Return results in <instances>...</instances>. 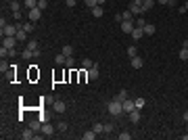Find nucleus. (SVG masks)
I'll return each instance as SVG.
<instances>
[{
    "mask_svg": "<svg viewBox=\"0 0 188 140\" xmlns=\"http://www.w3.org/2000/svg\"><path fill=\"white\" fill-rule=\"evenodd\" d=\"M128 57H130V59L136 57V46H130V48H128Z\"/></svg>",
    "mask_w": 188,
    "mask_h": 140,
    "instance_id": "38",
    "label": "nucleus"
},
{
    "mask_svg": "<svg viewBox=\"0 0 188 140\" xmlns=\"http://www.w3.org/2000/svg\"><path fill=\"white\" fill-rule=\"evenodd\" d=\"M134 27H136L134 21H121V32H123V34H132Z\"/></svg>",
    "mask_w": 188,
    "mask_h": 140,
    "instance_id": "5",
    "label": "nucleus"
},
{
    "mask_svg": "<svg viewBox=\"0 0 188 140\" xmlns=\"http://www.w3.org/2000/svg\"><path fill=\"white\" fill-rule=\"evenodd\" d=\"M17 42H19V40H17L15 36H2V46L4 48H15Z\"/></svg>",
    "mask_w": 188,
    "mask_h": 140,
    "instance_id": "3",
    "label": "nucleus"
},
{
    "mask_svg": "<svg viewBox=\"0 0 188 140\" xmlns=\"http://www.w3.org/2000/svg\"><path fill=\"white\" fill-rule=\"evenodd\" d=\"M130 63H132V67H134V69H140L142 65H144V61H142V59L138 57V55H136V57H132V59H130Z\"/></svg>",
    "mask_w": 188,
    "mask_h": 140,
    "instance_id": "10",
    "label": "nucleus"
},
{
    "mask_svg": "<svg viewBox=\"0 0 188 140\" xmlns=\"http://www.w3.org/2000/svg\"><path fill=\"white\" fill-rule=\"evenodd\" d=\"M98 75H100V71H98V65L94 63L92 67L88 69V78H90V80H98Z\"/></svg>",
    "mask_w": 188,
    "mask_h": 140,
    "instance_id": "8",
    "label": "nucleus"
},
{
    "mask_svg": "<svg viewBox=\"0 0 188 140\" xmlns=\"http://www.w3.org/2000/svg\"><path fill=\"white\" fill-rule=\"evenodd\" d=\"M121 105H123V113H130V111L136 109V103H134V100H128V98H123Z\"/></svg>",
    "mask_w": 188,
    "mask_h": 140,
    "instance_id": "6",
    "label": "nucleus"
},
{
    "mask_svg": "<svg viewBox=\"0 0 188 140\" xmlns=\"http://www.w3.org/2000/svg\"><path fill=\"white\" fill-rule=\"evenodd\" d=\"M27 17H29V21H40V17H42V9H38V6H36V9H32V11L27 13Z\"/></svg>",
    "mask_w": 188,
    "mask_h": 140,
    "instance_id": "4",
    "label": "nucleus"
},
{
    "mask_svg": "<svg viewBox=\"0 0 188 140\" xmlns=\"http://www.w3.org/2000/svg\"><path fill=\"white\" fill-rule=\"evenodd\" d=\"M38 9H48V0H38Z\"/></svg>",
    "mask_w": 188,
    "mask_h": 140,
    "instance_id": "35",
    "label": "nucleus"
},
{
    "mask_svg": "<svg viewBox=\"0 0 188 140\" xmlns=\"http://www.w3.org/2000/svg\"><path fill=\"white\" fill-rule=\"evenodd\" d=\"M92 65H94V63H92V61H90V59H88V57H86V59H84V61H82V67H84V69H86V71L90 69Z\"/></svg>",
    "mask_w": 188,
    "mask_h": 140,
    "instance_id": "27",
    "label": "nucleus"
},
{
    "mask_svg": "<svg viewBox=\"0 0 188 140\" xmlns=\"http://www.w3.org/2000/svg\"><path fill=\"white\" fill-rule=\"evenodd\" d=\"M134 103H136V109H142V107L146 105V100H144V98H136Z\"/></svg>",
    "mask_w": 188,
    "mask_h": 140,
    "instance_id": "31",
    "label": "nucleus"
},
{
    "mask_svg": "<svg viewBox=\"0 0 188 140\" xmlns=\"http://www.w3.org/2000/svg\"><path fill=\"white\" fill-rule=\"evenodd\" d=\"M65 61H67V57H65L63 52H59V55L55 57V63H57V65H65Z\"/></svg>",
    "mask_w": 188,
    "mask_h": 140,
    "instance_id": "21",
    "label": "nucleus"
},
{
    "mask_svg": "<svg viewBox=\"0 0 188 140\" xmlns=\"http://www.w3.org/2000/svg\"><path fill=\"white\" fill-rule=\"evenodd\" d=\"M142 2L144 0H132V4H130L128 11L134 15V17H138V15H144V11H142Z\"/></svg>",
    "mask_w": 188,
    "mask_h": 140,
    "instance_id": "2",
    "label": "nucleus"
},
{
    "mask_svg": "<svg viewBox=\"0 0 188 140\" xmlns=\"http://www.w3.org/2000/svg\"><path fill=\"white\" fill-rule=\"evenodd\" d=\"M186 132H188V121H186Z\"/></svg>",
    "mask_w": 188,
    "mask_h": 140,
    "instance_id": "48",
    "label": "nucleus"
},
{
    "mask_svg": "<svg viewBox=\"0 0 188 140\" xmlns=\"http://www.w3.org/2000/svg\"><path fill=\"white\" fill-rule=\"evenodd\" d=\"M119 140H132V134H130V132H121V134H119Z\"/></svg>",
    "mask_w": 188,
    "mask_h": 140,
    "instance_id": "34",
    "label": "nucleus"
},
{
    "mask_svg": "<svg viewBox=\"0 0 188 140\" xmlns=\"http://www.w3.org/2000/svg\"><path fill=\"white\" fill-rule=\"evenodd\" d=\"M57 130H59V132H67V121H59Z\"/></svg>",
    "mask_w": 188,
    "mask_h": 140,
    "instance_id": "33",
    "label": "nucleus"
},
{
    "mask_svg": "<svg viewBox=\"0 0 188 140\" xmlns=\"http://www.w3.org/2000/svg\"><path fill=\"white\" fill-rule=\"evenodd\" d=\"M23 29L27 32V34H32V32L36 29V23L34 21H27V23H23Z\"/></svg>",
    "mask_w": 188,
    "mask_h": 140,
    "instance_id": "20",
    "label": "nucleus"
},
{
    "mask_svg": "<svg viewBox=\"0 0 188 140\" xmlns=\"http://www.w3.org/2000/svg\"><path fill=\"white\" fill-rule=\"evenodd\" d=\"M29 128H32V130H36V132H40V128H42V123H40L38 119H34V121L29 123Z\"/></svg>",
    "mask_w": 188,
    "mask_h": 140,
    "instance_id": "29",
    "label": "nucleus"
},
{
    "mask_svg": "<svg viewBox=\"0 0 188 140\" xmlns=\"http://www.w3.org/2000/svg\"><path fill=\"white\" fill-rule=\"evenodd\" d=\"M11 11L13 13L21 11V2H19V0H11Z\"/></svg>",
    "mask_w": 188,
    "mask_h": 140,
    "instance_id": "23",
    "label": "nucleus"
},
{
    "mask_svg": "<svg viewBox=\"0 0 188 140\" xmlns=\"http://www.w3.org/2000/svg\"><path fill=\"white\" fill-rule=\"evenodd\" d=\"M0 57H2V59H4V57H9V48H4V46L0 48Z\"/></svg>",
    "mask_w": 188,
    "mask_h": 140,
    "instance_id": "42",
    "label": "nucleus"
},
{
    "mask_svg": "<svg viewBox=\"0 0 188 140\" xmlns=\"http://www.w3.org/2000/svg\"><path fill=\"white\" fill-rule=\"evenodd\" d=\"M113 128H115L113 123H105V134H111V132H113Z\"/></svg>",
    "mask_w": 188,
    "mask_h": 140,
    "instance_id": "40",
    "label": "nucleus"
},
{
    "mask_svg": "<svg viewBox=\"0 0 188 140\" xmlns=\"http://www.w3.org/2000/svg\"><path fill=\"white\" fill-rule=\"evenodd\" d=\"M184 9H186V11H188V0H186V4H184Z\"/></svg>",
    "mask_w": 188,
    "mask_h": 140,
    "instance_id": "47",
    "label": "nucleus"
},
{
    "mask_svg": "<svg viewBox=\"0 0 188 140\" xmlns=\"http://www.w3.org/2000/svg\"><path fill=\"white\" fill-rule=\"evenodd\" d=\"M55 111H57V113H65V109H67V105H65V103H63V100H55Z\"/></svg>",
    "mask_w": 188,
    "mask_h": 140,
    "instance_id": "12",
    "label": "nucleus"
},
{
    "mask_svg": "<svg viewBox=\"0 0 188 140\" xmlns=\"http://www.w3.org/2000/svg\"><path fill=\"white\" fill-rule=\"evenodd\" d=\"M21 138H25V140H32V138H36V130H32V128L23 130V134H21Z\"/></svg>",
    "mask_w": 188,
    "mask_h": 140,
    "instance_id": "13",
    "label": "nucleus"
},
{
    "mask_svg": "<svg viewBox=\"0 0 188 140\" xmlns=\"http://www.w3.org/2000/svg\"><path fill=\"white\" fill-rule=\"evenodd\" d=\"M132 38H134V40H140L142 36H144V29H142V27H134V32H132Z\"/></svg>",
    "mask_w": 188,
    "mask_h": 140,
    "instance_id": "14",
    "label": "nucleus"
},
{
    "mask_svg": "<svg viewBox=\"0 0 188 140\" xmlns=\"http://www.w3.org/2000/svg\"><path fill=\"white\" fill-rule=\"evenodd\" d=\"M142 29H144V36H153L155 34V25L153 23H146Z\"/></svg>",
    "mask_w": 188,
    "mask_h": 140,
    "instance_id": "15",
    "label": "nucleus"
},
{
    "mask_svg": "<svg viewBox=\"0 0 188 140\" xmlns=\"http://www.w3.org/2000/svg\"><path fill=\"white\" fill-rule=\"evenodd\" d=\"M40 132H42L44 136H52V132H55V128H52L50 123H42V128H40Z\"/></svg>",
    "mask_w": 188,
    "mask_h": 140,
    "instance_id": "11",
    "label": "nucleus"
},
{
    "mask_svg": "<svg viewBox=\"0 0 188 140\" xmlns=\"http://www.w3.org/2000/svg\"><path fill=\"white\" fill-rule=\"evenodd\" d=\"M32 57H36V52H34V50H29V48L21 50V59H32Z\"/></svg>",
    "mask_w": 188,
    "mask_h": 140,
    "instance_id": "19",
    "label": "nucleus"
},
{
    "mask_svg": "<svg viewBox=\"0 0 188 140\" xmlns=\"http://www.w3.org/2000/svg\"><path fill=\"white\" fill-rule=\"evenodd\" d=\"M65 4H67V6H69V9H73V6H75V4H77V0H65Z\"/></svg>",
    "mask_w": 188,
    "mask_h": 140,
    "instance_id": "44",
    "label": "nucleus"
},
{
    "mask_svg": "<svg viewBox=\"0 0 188 140\" xmlns=\"http://www.w3.org/2000/svg\"><path fill=\"white\" fill-rule=\"evenodd\" d=\"M82 138L84 140H94V138H96V132H94V130H88V132H84V134H82Z\"/></svg>",
    "mask_w": 188,
    "mask_h": 140,
    "instance_id": "17",
    "label": "nucleus"
},
{
    "mask_svg": "<svg viewBox=\"0 0 188 140\" xmlns=\"http://www.w3.org/2000/svg\"><path fill=\"white\" fill-rule=\"evenodd\" d=\"M27 48H29V50H38V40H29V42H27Z\"/></svg>",
    "mask_w": 188,
    "mask_h": 140,
    "instance_id": "30",
    "label": "nucleus"
},
{
    "mask_svg": "<svg viewBox=\"0 0 188 140\" xmlns=\"http://www.w3.org/2000/svg\"><path fill=\"white\" fill-rule=\"evenodd\" d=\"M178 57H180V61H188V48L184 46L180 52H178Z\"/></svg>",
    "mask_w": 188,
    "mask_h": 140,
    "instance_id": "26",
    "label": "nucleus"
},
{
    "mask_svg": "<svg viewBox=\"0 0 188 140\" xmlns=\"http://www.w3.org/2000/svg\"><path fill=\"white\" fill-rule=\"evenodd\" d=\"M117 98H121V100H123V98H128V90H126V88H121L119 94H117Z\"/></svg>",
    "mask_w": 188,
    "mask_h": 140,
    "instance_id": "36",
    "label": "nucleus"
},
{
    "mask_svg": "<svg viewBox=\"0 0 188 140\" xmlns=\"http://www.w3.org/2000/svg\"><path fill=\"white\" fill-rule=\"evenodd\" d=\"M90 11H92V15H94V17H103L105 9H103V6H94V9H90Z\"/></svg>",
    "mask_w": 188,
    "mask_h": 140,
    "instance_id": "25",
    "label": "nucleus"
},
{
    "mask_svg": "<svg viewBox=\"0 0 188 140\" xmlns=\"http://www.w3.org/2000/svg\"><path fill=\"white\" fill-rule=\"evenodd\" d=\"M2 36H17V25H4L2 27Z\"/></svg>",
    "mask_w": 188,
    "mask_h": 140,
    "instance_id": "7",
    "label": "nucleus"
},
{
    "mask_svg": "<svg viewBox=\"0 0 188 140\" xmlns=\"http://www.w3.org/2000/svg\"><path fill=\"white\" fill-rule=\"evenodd\" d=\"M23 4H25V9H27V11H32V9L38 6V0H25Z\"/></svg>",
    "mask_w": 188,
    "mask_h": 140,
    "instance_id": "22",
    "label": "nucleus"
},
{
    "mask_svg": "<svg viewBox=\"0 0 188 140\" xmlns=\"http://www.w3.org/2000/svg\"><path fill=\"white\" fill-rule=\"evenodd\" d=\"M65 65H67V67H73V65H75V61H73V57H67V61H65Z\"/></svg>",
    "mask_w": 188,
    "mask_h": 140,
    "instance_id": "39",
    "label": "nucleus"
},
{
    "mask_svg": "<svg viewBox=\"0 0 188 140\" xmlns=\"http://www.w3.org/2000/svg\"><path fill=\"white\" fill-rule=\"evenodd\" d=\"M61 52H63V55H65V57H73V48H71L69 44H65V46L61 48Z\"/></svg>",
    "mask_w": 188,
    "mask_h": 140,
    "instance_id": "18",
    "label": "nucleus"
},
{
    "mask_svg": "<svg viewBox=\"0 0 188 140\" xmlns=\"http://www.w3.org/2000/svg\"><path fill=\"white\" fill-rule=\"evenodd\" d=\"M121 19H123V21H132V19H134V15H132L130 11H123V13H121Z\"/></svg>",
    "mask_w": 188,
    "mask_h": 140,
    "instance_id": "28",
    "label": "nucleus"
},
{
    "mask_svg": "<svg viewBox=\"0 0 188 140\" xmlns=\"http://www.w3.org/2000/svg\"><path fill=\"white\" fill-rule=\"evenodd\" d=\"M9 67H11V65H6V61H4V59H2V63H0V71H2V73H4V71L9 69Z\"/></svg>",
    "mask_w": 188,
    "mask_h": 140,
    "instance_id": "41",
    "label": "nucleus"
},
{
    "mask_svg": "<svg viewBox=\"0 0 188 140\" xmlns=\"http://www.w3.org/2000/svg\"><path fill=\"white\" fill-rule=\"evenodd\" d=\"M157 2H159V4H163V6H167V4H171V6H174V0H157Z\"/></svg>",
    "mask_w": 188,
    "mask_h": 140,
    "instance_id": "43",
    "label": "nucleus"
},
{
    "mask_svg": "<svg viewBox=\"0 0 188 140\" xmlns=\"http://www.w3.org/2000/svg\"><path fill=\"white\" fill-rule=\"evenodd\" d=\"M105 2H107V0H96V4H98V6H105Z\"/></svg>",
    "mask_w": 188,
    "mask_h": 140,
    "instance_id": "45",
    "label": "nucleus"
},
{
    "mask_svg": "<svg viewBox=\"0 0 188 140\" xmlns=\"http://www.w3.org/2000/svg\"><path fill=\"white\" fill-rule=\"evenodd\" d=\"M153 4H155V0H144V2H142V11L149 13L151 9H153Z\"/></svg>",
    "mask_w": 188,
    "mask_h": 140,
    "instance_id": "16",
    "label": "nucleus"
},
{
    "mask_svg": "<svg viewBox=\"0 0 188 140\" xmlns=\"http://www.w3.org/2000/svg\"><path fill=\"white\" fill-rule=\"evenodd\" d=\"M144 25H146L144 17H140V15H138V19H136V27H144Z\"/></svg>",
    "mask_w": 188,
    "mask_h": 140,
    "instance_id": "32",
    "label": "nucleus"
},
{
    "mask_svg": "<svg viewBox=\"0 0 188 140\" xmlns=\"http://www.w3.org/2000/svg\"><path fill=\"white\" fill-rule=\"evenodd\" d=\"M84 2H86V6H88V9H94V6H98V4H96V0H84Z\"/></svg>",
    "mask_w": 188,
    "mask_h": 140,
    "instance_id": "37",
    "label": "nucleus"
},
{
    "mask_svg": "<svg viewBox=\"0 0 188 140\" xmlns=\"http://www.w3.org/2000/svg\"><path fill=\"white\" fill-rule=\"evenodd\" d=\"M182 117H184V121H188V111H184V115H182Z\"/></svg>",
    "mask_w": 188,
    "mask_h": 140,
    "instance_id": "46",
    "label": "nucleus"
},
{
    "mask_svg": "<svg viewBox=\"0 0 188 140\" xmlns=\"http://www.w3.org/2000/svg\"><path fill=\"white\" fill-rule=\"evenodd\" d=\"M92 130L96 132V134H105V123H94Z\"/></svg>",
    "mask_w": 188,
    "mask_h": 140,
    "instance_id": "24",
    "label": "nucleus"
},
{
    "mask_svg": "<svg viewBox=\"0 0 188 140\" xmlns=\"http://www.w3.org/2000/svg\"><path fill=\"white\" fill-rule=\"evenodd\" d=\"M107 111L111 113V115H121L123 113V105H121V98H113V100H109V105H107Z\"/></svg>",
    "mask_w": 188,
    "mask_h": 140,
    "instance_id": "1",
    "label": "nucleus"
},
{
    "mask_svg": "<svg viewBox=\"0 0 188 140\" xmlns=\"http://www.w3.org/2000/svg\"><path fill=\"white\" fill-rule=\"evenodd\" d=\"M130 121L132 123H140V109H134V111H130Z\"/></svg>",
    "mask_w": 188,
    "mask_h": 140,
    "instance_id": "9",
    "label": "nucleus"
}]
</instances>
